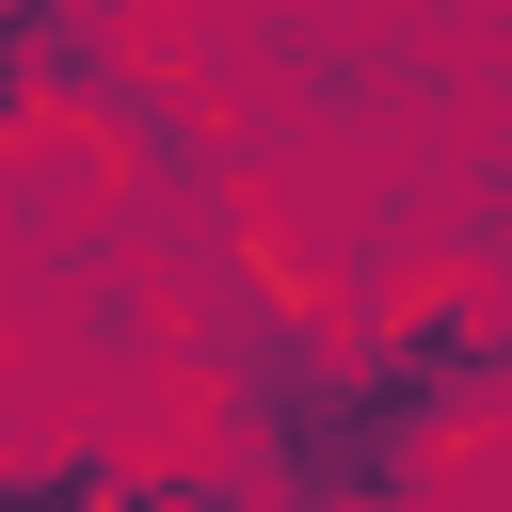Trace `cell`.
Instances as JSON below:
<instances>
[{"instance_id":"3","label":"cell","mask_w":512,"mask_h":512,"mask_svg":"<svg viewBox=\"0 0 512 512\" xmlns=\"http://www.w3.org/2000/svg\"><path fill=\"white\" fill-rule=\"evenodd\" d=\"M0 512H160V480L112 464L96 432H64V448H0Z\"/></svg>"},{"instance_id":"1","label":"cell","mask_w":512,"mask_h":512,"mask_svg":"<svg viewBox=\"0 0 512 512\" xmlns=\"http://www.w3.org/2000/svg\"><path fill=\"white\" fill-rule=\"evenodd\" d=\"M352 384L416 432V448H464L480 416H496V384H512V336H496V304L464 288V272H416V288H384L352 336Z\"/></svg>"},{"instance_id":"2","label":"cell","mask_w":512,"mask_h":512,"mask_svg":"<svg viewBox=\"0 0 512 512\" xmlns=\"http://www.w3.org/2000/svg\"><path fill=\"white\" fill-rule=\"evenodd\" d=\"M96 64H112V16L96 0H0V144L64 128L96 96Z\"/></svg>"}]
</instances>
